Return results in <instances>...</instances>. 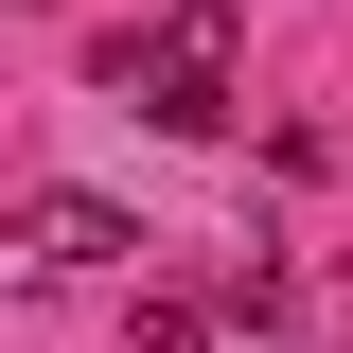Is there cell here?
I'll return each instance as SVG.
<instances>
[{
    "label": "cell",
    "instance_id": "1",
    "mask_svg": "<svg viewBox=\"0 0 353 353\" xmlns=\"http://www.w3.org/2000/svg\"><path fill=\"white\" fill-rule=\"evenodd\" d=\"M124 88H141V124H176V141L230 124V18H212V0H176L159 36H124Z\"/></svg>",
    "mask_w": 353,
    "mask_h": 353
},
{
    "label": "cell",
    "instance_id": "2",
    "mask_svg": "<svg viewBox=\"0 0 353 353\" xmlns=\"http://www.w3.org/2000/svg\"><path fill=\"white\" fill-rule=\"evenodd\" d=\"M18 248H36V265H124L141 230L106 212V194H36V212H18Z\"/></svg>",
    "mask_w": 353,
    "mask_h": 353
}]
</instances>
